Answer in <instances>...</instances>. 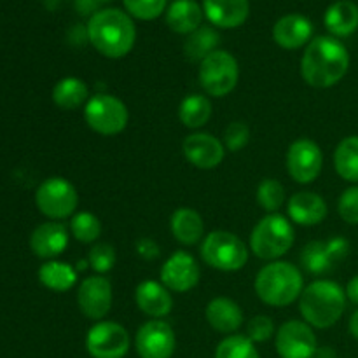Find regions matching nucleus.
Instances as JSON below:
<instances>
[{"label": "nucleus", "mask_w": 358, "mask_h": 358, "mask_svg": "<svg viewBox=\"0 0 358 358\" xmlns=\"http://www.w3.org/2000/svg\"><path fill=\"white\" fill-rule=\"evenodd\" d=\"M350 55L341 41L331 35L315 37L301 58V76L311 87H332L346 76Z\"/></svg>", "instance_id": "nucleus-1"}, {"label": "nucleus", "mask_w": 358, "mask_h": 358, "mask_svg": "<svg viewBox=\"0 0 358 358\" xmlns=\"http://www.w3.org/2000/svg\"><path fill=\"white\" fill-rule=\"evenodd\" d=\"M86 35L87 41L100 55L117 59L133 49L136 41V28L124 10L108 7L91 14Z\"/></svg>", "instance_id": "nucleus-2"}, {"label": "nucleus", "mask_w": 358, "mask_h": 358, "mask_svg": "<svg viewBox=\"0 0 358 358\" xmlns=\"http://www.w3.org/2000/svg\"><path fill=\"white\" fill-rule=\"evenodd\" d=\"M346 308V292L331 280H317L303 290L299 311L311 327L329 329L338 324Z\"/></svg>", "instance_id": "nucleus-3"}, {"label": "nucleus", "mask_w": 358, "mask_h": 358, "mask_svg": "<svg viewBox=\"0 0 358 358\" xmlns=\"http://www.w3.org/2000/svg\"><path fill=\"white\" fill-rule=\"evenodd\" d=\"M304 290L303 273L285 261L266 264L255 276V292L259 299L273 308H285L299 299Z\"/></svg>", "instance_id": "nucleus-4"}, {"label": "nucleus", "mask_w": 358, "mask_h": 358, "mask_svg": "<svg viewBox=\"0 0 358 358\" xmlns=\"http://www.w3.org/2000/svg\"><path fill=\"white\" fill-rule=\"evenodd\" d=\"M294 238L296 233L292 222L280 213H269L262 217L252 231L250 248L259 259L273 262L292 248Z\"/></svg>", "instance_id": "nucleus-5"}, {"label": "nucleus", "mask_w": 358, "mask_h": 358, "mask_svg": "<svg viewBox=\"0 0 358 358\" xmlns=\"http://www.w3.org/2000/svg\"><path fill=\"white\" fill-rule=\"evenodd\" d=\"M199 252L210 268L226 273L240 271L248 261V247L229 231H212L205 236Z\"/></svg>", "instance_id": "nucleus-6"}, {"label": "nucleus", "mask_w": 358, "mask_h": 358, "mask_svg": "<svg viewBox=\"0 0 358 358\" xmlns=\"http://www.w3.org/2000/svg\"><path fill=\"white\" fill-rule=\"evenodd\" d=\"M240 79V65L229 51L217 49L199 63V84L206 94L227 96Z\"/></svg>", "instance_id": "nucleus-7"}, {"label": "nucleus", "mask_w": 358, "mask_h": 358, "mask_svg": "<svg viewBox=\"0 0 358 358\" xmlns=\"http://www.w3.org/2000/svg\"><path fill=\"white\" fill-rule=\"evenodd\" d=\"M84 119L98 135L112 136L128 126V107L114 94H94L84 105Z\"/></svg>", "instance_id": "nucleus-8"}, {"label": "nucleus", "mask_w": 358, "mask_h": 358, "mask_svg": "<svg viewBox=\"0 0 358 358\" xmlns=\"http://www.w3.org/2000/svg\"><path fill=\"white\" fill-rule=\"evenodd\" d=\"M35 203L41 213L52 220H63L73 215L79 205V194L66 178L51 177L38 185Z\"/></svg>", "instance_id": "nucleus-9"}, {"label": "nucleus", "mask_w": 358, "mask_h": 358, "mask_svg": "<svg viewBox=\"0 0 358 358\" xmlns=\"http://www.w3.org/2000/svg\"><path fill=\"white\" fill-rule=\"evenodd\" d=\"M86 350L93 358H124L129 350V334L115 322H96L87 331Z\"/></svg>", "instance_id": "nucleus-10"}, {"label": "nucleus", "mask_w": 358, "mask_h": 358, "mask_svg": "<svg viewBox=\"0 0 358 358\" xmlns=\"http://www.w3.org/2000/svg\"><path fill=\"white\" fill-rule=\"evenodd\" d=\"M324 168V154L317 142L310 138H297L287 150V171L299 184L317 180Z\"/></svg>", "instance_id": "nucleus-11"}, {"label": "nucleus", "mask_w": 358, "mask_h": 358, "mask_svg": "<svg viewBox=\"0 0 358 358\" xmlns=\"http://www.w3.org/2000/svg\"><path fill=\"white\" fill-rule=\"evenodd\" d=\"M275 346L282 358H315L318 352L313 329L301 320L285 322L276 332Z\"/></svg>", "instance_id": "nucleus-12"}, {"label": "nucleus", "mask_w": 358, "mask_h": 358, "mask_svg": "<svg viewBox=\"0 0 358 358\" xmlns=\"http://www.w3.org/2000/svg\"><path fill=\"white\" fill-rule=\"evenodd\" d=\"M177 346L175 332L164 320H149L138 329L135 348L140 358H171Z\"/></svg>", "instance_id": "nucleus-13"}, {"label": "nucleus", "mask_w": 358, "mask_h": 358, "mask_svg": "<svg viewBox=\"0 0 358 358\" xmlns=\"http://www.w3.org/2000/svg\"><path fill=\"white\" fill-rule=\"evenodd\" d=\"M77 306L86 318L101 322L112 308V283L103 275L86 278L77 290Z\"/></svg>", "instance_id": "nucleus-14"}, {"label": "nucleus", "mask_w": 358, "mask_h": 358, "mask_svg": "<svg viewBox=\"0 0 358 358\" xmlns=\"http://www.w3.org/2000/svg\"><path fill=\"white\" fill-rule=\"evenodd\" d=\"M199 266L191 254L178 250L161 268V283L171 292H189L199 282Z\"/></svg>", "instance_id": "nucleus-15"}, {"label": "nucleus", "mask_w": 358, "mask_h": 358, "mask_svg": "<svg viewBox=\"0 0 358 358\" xmlns=\"http://www.w3.org/2000/svg\"><path fill=\"white\" fill-rule=\"evenodd\" d=\"M184 156L192 166L199 170H213L226 156L222 142L210 133H192L182 143Z\"/></svg>", "instance_id": "nucleus-16"}, {"label": "nucleus", "mask_w": 358, "mask_h": 358, "mask_svg": "<svg viewBox=\"0 0 358 358\" xmlns=\"http://www.w3.org/2000/svg\"><path fill=\"white\" fill-rule=\"evenodd\" d=\"M313 23L303 14H287L273 27V38L283 49H299L310 44Z\"/></svg>", "instance_id": "nucleus-17"}, {"label": "nucleus", "mask_w": 358, "mask_h": 358, "mask_svg": "<svg viewBox=\"0 0 358 358\" xmlns=\"http://www.w3.org/2000/svg\"><path fill=\"white\" fill-rule=\"evenodd\" d=\"M135 303L140 311L154 320H161L166 317L173 308V299L171 294L163 283L154 282V280H145L135 289Z\"/></svg>", "instance_id": "nucleus-18"}, {"label": "nucleus", "mask_w": 358, "mask_h": 358, "mask_svg": "<svg viewBox=\"0 0 358 358\" xmlns=\"http://www.w3.org/2000/svg\"><path fill=\"white\" fill-rule=\"evenodd\" d=\"M69 247V231L59 222L41 224L30 236V248L37 257L55 259Z\"/></svg>", "instance_id": "nucleus-19"}, {"label": "nucleus", "mask_w": 358, "mask_h": 358, "mask_svg": "<svg viewBox=\"0 0 358 358\" xmlns=\"http://www.w3.org/2000/svg\"><path fill=\"white\" fill-rule=\"evenodd\" d=\"M203 13L212 24L219 28H236L250 14L248 0H203Z\"/></svg>", "instance_id": "nucleus-20"}, {"label": "nucleus", "mask_w": 358, "mask_h": 358, "mask_svg": "<svg viewBox=\"0 0 358 358\" xmlns=\"http://www.w3.org/2000/svg\"><path fill=\"white\" fill-rule=\"evenodd\" d=\"M287 212H289L292 222L311 227L324 222V219L327 217V203L322 196L315 194V192L303 191L289 199Z\"/></svg>", "instance_id": "nucleus-21"}, {"label": "nucleus", "mask_w": 358, "mask_h": 358, "mask_svg": "<svg viewBox=\"0 0 358 358\" xmlns=\"http://www.w3.org/2000/svg\"><path fill=\"white\" fill-rule=\"evenodd\" d=\"M206 322L222 334H233L243 324V311L236 301L229 297H215L206 306Z\"/></svg>", "instance_id": "nucleus-22"}, {"label": "nucleus", "mask_w": 358, "mask_h": 358, "mask_svg": "<svg viewBox=\"0 0 358 358\" xmlns=\"http://www.w3.org/2000/svg\"><path fill=\"white\" fill-rule=\"evenodd\" d=\"M170 229L178 243L192 247L205 234V224H203L201 215L196 210L184 206V208H178L173 212L170 219Z\"/></svg>", "instance_id": "nucleus-23"}, {"label": "nucleus", "mask_w": 358, "mask_h": 358, "mask_svg": "<svg viewBox=\"0 0 358 358\" xmlns=\"http://www.w3.org/2000/svg\"><path fill=\"white\" fill-rule=\"evenodd\" d=\"M324 23L332 37H348L358 28V6L352 0H338L325 10Z\"/></svg>", "instance_id": "nucleus-24"}, {"label": "nucleus", "mask_w": 358, "mask_h": 358, "mask_svg": "<svg viewBox=\"0 0 358 358\" xmlns=\"http://www.w3.org/2000/svg\"><path fill=\"white\" fill-rule=\"evenodd\" d=\"M203 10L194 0H175L166 10V24L175 34H192L201 27Z\"/></svg>", "instance_id": "nucleus-25"}, {"label": "nucleus", "mask_w": 358, "mask_h": 358, "mask_svg": "<svg viewBox=\"0 0 358 358\" xmlns=\"http://www.w3.org/2000/svg\"><path fill=\"white\" fill-rule=\"evenodd\" d=\"M90 100V90L79 77H63L52 87V101L63 110H77Z\"/></svg>", "instance_id": "nucleus-26"}, {"label": "nucleus", "mask_w": 358, "mask_h": 358, "mask_svg": "<svg viewBox=\"0 0 358 358\" xmlns=\"http://www.w3.org/2000/svg\"><path fill=\"white\" fill-rule=\"evenodd\" d=\"M38 280L52 292H66L77 283V271L66 262L48 261L38 269Z\"/></svg>", "instance_id": "nucleus-27"}, {"label": "nucleus", "mask_w": 358, "mask_h": 358, "mask_svg": "<svg viewBox=\"0 0 358 358\" xmlns=\"http://www.w3.org/2000/svg\"><path fill=\"white\" fill-rule=\"evenodd\" d=\"M219 34L212 27H199L198 30L189 34L187 38H185L184 52L189 62L201 63L206 56L217 51L215 48L219 45Z\"/></svg>", "instance_id": "nucleus-28"}, {"label": "nucleus", "mask_w": 358, "mask_h": 358, "mask_svg": "<svg viewBox=\"0 0 358 358\" xmlns=\"http://www.w3.org/2000/svg\"><path fill=\"white\" fill-rule=\"evenodd\" d=\"M178 117L187 128H201L212 117V101L205 94H187L180 101Z\"/></svg>", "instance_id": "nucleus-29"}, {"label": "nucleus", "mask_w": 358, "mask_h": 358, "mask_svg": "<svg viewBox=\"0 0 358 358\" xmlns=\"http://www.w3.org/2000/svg\"><path fill=\"white\" fill-rule=\"evenodd\" d=\"M334 166L346 182H358V136H346L334 152Z\"/></svg>", "instance_id": "nucleus-30"}, {"label": "nucleus", "mask_w": 358, "mask_h": 358, "mask_svg": "<svg viewBox=\"0 0 358 358\" xmlns=\"http://www.w3.org/2000/svg\"><path fill=\"white\" fill-rule=\"evenodd\" d=\"M334 261L336 259L332 255L329 243H322V241H311L301 252V262L313 275L327 273L332 268Z\"/></svg>", "instance_id": "nucleus-31"}, {"label": "nucleus", "mask_w": 358, "mask_h": 358, "mask_svg": "<svg viewBox=\"0 0 358 358\" xmlns=\"http://www.w3.org/2000/svg\"><path fill=\"white\" fill-rule=\"evenodd\" d=\"M215 358H261L254 343L241 334L227 336L219 343Z\"/></svg>", "instance_id": "nucleus-32"}, {"label": "nucleus", "mask_w": 358, "mask_h": 358, "mask_svg": "<svg viewBox=\"0 0 358 358\" xmlns=\"http://www.w3.org/2000/svg\"><path fill=\"white\" fill-rule=\"evenodd\" d=\"M70 233L80 243H93L101 234V222L91 212H79L70 220Z\"/></svg>", "instance_id": "nucleus-33"}, {"label": "nucleus", "mask_w": 358, "mask_h": 358, "mask_svg": "<svg viewBox=\"0 0 358 358\" xmlns=\"http://www.w3.org/2000/svg\"><path fill=\"white\" fill-rule=\"evenodd\" d=\"M285 201V189L275 178H266L257 187V203L266 212L276 213Z\"/></svg>", "instance_id": "nucleus-34"}, {"label": "nucleus", "mask_w": 358, "mask_h": 358, "mask_svg": "<svg viewBox=\"0 0 358 358\" xmlns=\"http://www.w3.org/2000/svg\"><path fill=\"white\" fill-rule=\"evenodd\" d=\"M124 7L131 16L143 21H150L164 13L166 0H124Z\"/></svg>", "instance_id": "nucleus-35"}, {"label": "nucleus", "mask_w": 358, "mask_h": 358, "mask_svg": "<svg viewBox=\"0 0 358 358\" xmlns=\"http://www.w3.org/2000/svg\"><path fill=\"white\" fill-rule=\"evenodd\" d=\"M87 262H90L91 269L98 275H105L110 271L115 264V252L110 245L107 243H96L87 254Z\"/></svg>", "instance_id": "nucleus-36"}, {"label": "nucleus", "mask_w": 358, "mask_h": 358, "mask_svg": "<svg viewBox=\"0 0 358 358\" xmlns=\"http://www.w3.org/2000/svg\"><path fill=\"white\" fill-rule=\"evenodd\" d=\"M248 140H250V128L245 122H231L224 133V143L231 152H238L243 147H247Z\"/></svg>", "instance_id": "nucleus-37"}, {"label": "nucleus", "mask_w": 358, "mask_h": 358, "mask_svg": "<svg viewBox=\"0 0 358 358\" xmlns=\"http://www.w3.org/2000/svg\"><path fill=\"white\" fill-rule=\"evenodd\" d=\"M275 334V324L269 317H264V315H257L250 320L247 327V338L250 339L252 343H264L269 341Z\"/></svg>", "instance_id": "nucleus-38"}, {"label": "nucleus", "mask_w": 358, "mask_h": 358, "mask_svg": "<svg viewBox=\"0 0 358 358\" xmlns=\"http://www.w3.org/2000/svg\"><path fill=\"white\" fill-rule=\"evenodd\" d=\"M338 212L341 219L348 224H358V187H348L341 194L338 203Z\"/></svg>", "instance_id": "nucleus-39"}, {"label": "nucleus", "mask_w": 358, "mask_h": 358, "mask_svg": "<svg viewBox=\"0 0 358 358\" xmlns=\"http://www.w3.org/2000/svg\"><path fill=\"white\" fill-rule=\"evenodd\" d=\"M136 252H138L140 257L145 259V261L159 257V247H157L156 241L149 240V238H142V240L136 243Z\"/></svg>", "instance_id": "nucleus-40"}, {"label": "nucleus", "mask_w": 358, "mask_h": 358, "mask_svg": "<svg viewBox=\"0 0 358 358\" xmlns=\"http://www.w3.org/2000/svg\"><path fill=\"white\" fill-rule=\"evenodd\" d=\"M345 292H346V297H348L353 304H358V275L350 280Z\"/></svg>", "instance_id": "nucleus-41"}, {"label": "nucleus", "mask_w": 358, "mask_h": 358, "mask_svg": "<svg viewBox=\"0 0 358 358\" xmlns=\"http://www.w3.org/2000/svg\"><path fill=\"white\" fill-rule=\"evenodd\" d=\"M350 332H352L353 338L358 339V310L350 318Z\"/></svg>", "instance_id": "nucleus-42"}, {"label": "nucleus", "mask_w": 358, "mask_h": 358, "mask_svg": "<svg viewBox=\"0 0 358 358\" xmlns=\"http://www.w3.org/2000/svg\"><path fill=\"white\" fill-rule=\"evenodd\" d=\"M315 357L317 358H336V353L329 348H322V350H318L317 355Z\"/></svg>", "instance_id": "nucleus-43"}, {"label": "nucleus", "mask_w": 358, "mask_h": 358, "mask_svg": "<svg viewBox=\"0 0 358 358\" xmlns=\"http://www.w3.org/2000/svg\"><path fill=\"white\" fill-rule=\"evenodd\" d=\"M55 2L58 3V0H45V3H48V7H51V9H52V7H55Z\"/></svg>", "instance_id": "nucleus-44"}, {"label": "nucleus", "mask_w": 358, "mask_h": 358, "mask_svg": "<svg viewBox=\"0 0 358 358\" xmlns=\"http://www.w3.org/2000/svg\"><path fill=\"white\" fill-rule=\"evenodd\" d=\"M94 3H96V6H101V3H107V2H110V0H93Z\"/></svg>", "instance_id": "nucleus-45"}]
</instances>
